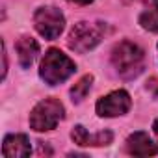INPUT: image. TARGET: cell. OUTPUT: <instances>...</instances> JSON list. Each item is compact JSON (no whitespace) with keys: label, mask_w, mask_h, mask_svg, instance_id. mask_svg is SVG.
Segmentation results:
<instances>
[{"label":"cell","mask_w":158,"mask_h":158,"mask_svg":"<svg viewBox=\"0 0 158 158\" xmlns=\"http://www.w3.org/2000/svg\"><path fill=\"white\" fill-rule=\"evenodd\" d=\"M112 63L123 78H136L143 71L145 54L132 41H121L112 50Z\"/></svg>","instance_id":"1"},{"label":"cell","mask_w":158,"mask_h":158,"mask_svg":"<svg viewBox=\"0 0 158 158\" xmlns=\"http://www.w3.org/2000/svg\"><path fill=\"white\" fill-rule=\"evenodd\" d=\"M74 71H76V65L69 56H65L58 48H50L41 60L39 76L48 86H58V84L65 82Z\"/></svg>","instance_id":"2"},{"label":"cell","mask_w":158,"mask_h":158,"mask_svg":"<svg viewBox=\"0 0 158 158\" xmlns=\"http://www.w3.org/2000/svg\"><path fill=\"white\" fill-rule=\"evenodd\" d=\"M106 26L102 23H76L69 34V48L74 52H88L91 48H95L102 37H104Z\"/></svg>","instance_id":"3"},{"label":"cell","mask_w":158,"mask_h":158,"mask_svg":"<svg viewBox=\"0 0 158 158\" xmlns=\"http://www.w3.org/2000/svg\"><path fill=\"white\" fill-rule=\"evenodd\" d=\"M63 114H65L63 104L58 99H54V97L45 99V101L37 102L35 108L32 110V114H30V127L35 132L52 130L63 119Z\"/></svg>","instance_id":"4"},{"label":"cell","mask_w":158,"mask_h":158,"mask_svg":"<svg viewBox=\"0 0 158 158\" xmlns=\"http://www.w3.org/2000/svg\"><path fill=\"white\" fill-rule=\"evenodd\" d=\"M34 26L39 32V35L52 41V39L60 37V34L63 32L65 17L58 8H52V6L39 8L35 11V15H34Z\"/></svg>","instance_id":"5"},{"label":"cell","mask_w":158,"mask_h":158,"mask_svg":"<svg viewBox=\"0 0 158 158\" xmlns=\"http://www.w3.org/2000/svg\"><path fill=\"white\" fill-rule=\"evenodd\" d=\"M130 95L123 89H117V91H112L108 93L106 97L99 99L97 102V114L101 117H117V115H123L130 110Z\"/></svg>","instance_id":"6"},{"label":"cell","mask_w":158,"mask_h":158,"mask_svg":"<svg viewBox=\"0 0 158 158\" xmlns=\"http://www.w3.org/2000/svg\"><path fill=\"white\" fill-rule=\"evenodd\" d=\"M71 138L76 145H82V147H102V145H108L112 143L114 139V134L110 130H102L99 134H89L82 125H76L71 132Z\"/></svg>","instance_id":"7"},{"label":"cell","mask_w":158,"mask_h":158,"mask_svg":"<svg viewBox=\"0 0 158 158\" xmlns=\"http://www.w3.org/2000/svg\"><path fill=\"white\" fill-rule=\"evenodd\" d=\"M127 152L132 156H152L158 152V145L149 138L147 132H134L127 139Z\"/></svg>","instance_id":"8"},{"label":"cell","mask_w":158,"mask_h":158,"mask_svg":"<svg viewBox=\"0 0 158 158\" xmlns=\"http://www.w3.org/2000/svg\"><path fill=\"white\" fill-rule=\"evenodd\" d=\"M2 152L6 158H26L30 156V141L24 134H10L4 138Z\"/></svg>","instance_id":"9"},{"label":"cell","mask_w":158,"mask_h":158,"mask_svg":"<svg viewBox=\"0 0 158 158\" xmlns=\"http://www.w3.org/2000/svg\"><path fill=\"white\" fill-rule=\"evenodd\" d=\"M15 50H17V56H19V63H21V67L28 69V67H32L34 60H35L37 54H39V45H37L35 39L24 35V37H21V39L15 43Z\"/></svg>","instance_id":"10"},{"label":"cell","mask_w":158,"mask_h":158,"mask_svg":"<svg viewBox=\"0 0 158 158\" xmlns=\"http://www.w3.org/2000/svg\"><path fill=\"white\" fill-rule=\"evenodd\" d=\"M139 24L149 32H158V0H152L151 6L139 15Z\"/></svg>","instance_id":"11"},{"label":"cell","mask_w":158,"mask_h":158,"mask_svg":"<svg viewBox=\"0 0 158 158\" xmlns=\"http://www.w3.org/2000/svg\"><path fill=\"white\" fill-rule=\"evenodd\" d=\"M91 82H93V76H91V74H86V76H82L80 80H78V82L71 88V97H73L74 102H80V101L86 99V95H88L89 89H91Z\"/></svg>","instance_id":"12"},{"label":"cell","mask_w":158,"mask_h":158,"mask_svg":"<svg viewBox=\"0 0 158 158\" xmlns=\"http://www.w3.org/2000/svg\"><path fill=\"white\" fill-rule=\"evenodd\" d=\"M69 2H74V4H82V6H86V4L93 2V0H69Z\"/></svg>","instance_id":"13"},{"label":"cell","mask_w":158,"mask_h":158,"mask_svg":"<svg viewBox=\"0 0 158 158\" xmlns=\"http://www.w3.org/2000/svg\"><path fill=\"white\" fill-rule=\"evenodd\" d=\"M147 88H151V89H154V88H156V78H152L151 82H147Z\"/></svg>","instance_id":"14"},{"label":"cell","mask_w":158,"mask_h":158,"mask_svg":"<svg viewBox=\"0 0 158 158\" xmlns=\"http://www.w3.org/2000/svg\"><path fill=\"white\" fill-rule=\"evenodd\" d=\"M152 130H154V134L158 136V119H156V121L152 123Z\"/></svg>","instance_id":"15"}]
</instances>
